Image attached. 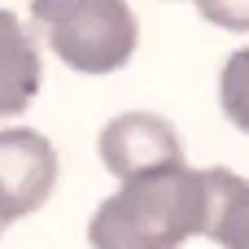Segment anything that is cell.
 <instances>
[{"label": "cell", "instance_id": "1", "mask_svg": "<svg viewBox=\"0 0 249 249\" xmlns=\"http://www.w3.org/2000/svg\"><path fill=\"white\" fill-rule=\"evenodd\" d=\"M206 236V175L175 166L127 179L88 223L92 249H179Z\"/></svg>", "mask_w": 249, "mask_h": 249}, {"label": "cell", "instance_id": "2", "mask_svg": "<svg viewBox=\"0 0 249 249\" xmlns=\"http://www.w3.org/2000/svg\"><path fill=\"white\" fill-rule=\"evenodd\" d=\"M35 26L79 74H114L136 53V13L127 0H35Z\"/></svg>", "mask_w": 249, "mask_h": 249}, {"label": "cell", "instance_id": "3", "mask_svg": "<svg viewBox=\"0 0 249 249\" xmlns=\"http://www.w3.org/2000/svg\"><path fill=\"white\" fill-rule=\"evenodd\" d=\"M57 184V153L31 127L0 131V228L35 214Z\"/></svg>", "mask_w": 249, "mask_h": 249}, {"label": "cell", "instance_id": "4", "mask_svg": "<svg viewBox=\"0 0 249 249\" xmlns=\"http://www.w3.org/2000/svg\"><path fill=\"white\" fill-rule=\"evenodd\" d=\"M101 162L109 166V175L140 179L153 171H175L184 166V144L175 136V127L158 114H118L105 131H101Z\"/></svg>", "mask_w": 249, "mask_h": 249}, {"label": "cell", "instance_id": "5", "mask_svg": "<svg viewBox=\"0 0 249 249\" xmlns=\"http://www.w3.org/2000/svg\"><path fill=\"white\" fill-rule=\"evenodd\" d=\"M39 92V53L26 26L0 9V118L22 114Z\"/></svg>", "mask_w": 249, "mask_h": 249}, {"label": "cell", "instance_id": "6", "mask_svg": "<svg viewBox=\"0 0 249 249\" xmlns=\"http://www.w3.org/2000/svg\"><path fill=\"white\" fill-rule=\"evenodd\" d=\"M201 175H206V236L223 249H249V179L219 166Z\"/></svg>", "mask_w": 249, "mask_h": 249}, {"label": "cell", "instance_id": "7", "mask_svg": "<svg viewBox=\"0 0 249 249\" xmlns=\"http://www.w3.org/2000/svg\"><path fill=\"white\" fill-rule=\"evenodd\" d=\"M219 101H223V114L236 123V131L249 136V48L228 57L219 79Z\"/></svg>", "mask_w": 249, "mask_h": 249}, {"label": "cell", "instance_id": "8", "mask_svg": "<svg viewBox=\"0 0 249 249\" xmlns=\"http://www.w3.org/2000/svg\"><path fill=\"white\" fill-rule=\"evenodd\" d=\"M197 9L223 31H249V0H197Z\"/></svg>", "mask_w": 249, "mask_h": 249}]
</instances>
